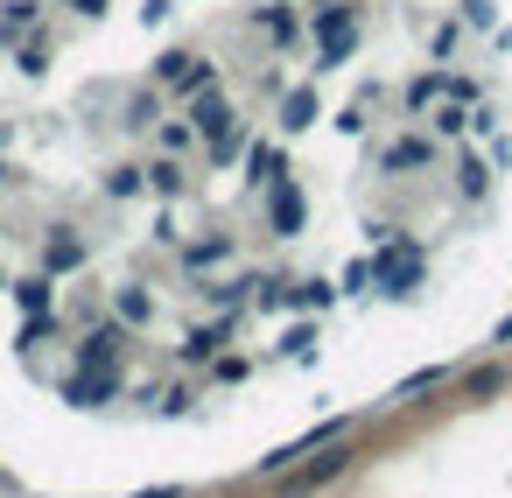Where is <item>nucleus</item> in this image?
<instances>
[{"label": "nucleus", "mask_w": 512, "mask_h": 498, "mask_svg": "<svg viewBox=\"0 0 512 498\" xmlns=\"http://www.w3.org/2000/svg\"><path fill=\"white\" fill-rule=\"evenodd\" d=\"M358 456H365V442H358V428H351V435H337V442L309 449L295 470H281V477H274V498H323L337 477H351V470H358Z\"/></svg>", "instance_id": "obj_1"}, {"label": "nucleus", "mask_w": 512, "mask_h": 498, "mask_svg": "<svg viewBox=\"0 0 512 498\" xmlns=\"http://www.w3.org/2000/svg\"><path fill=\"white\" fill-rule=\"evenodd\" d=\"M302 22H309V36H316V78L344 71L351 50H358V8H351V0H309Z\"/></svg>", "instance_id": "obj_2"}, {"label": "nucleus", "mask_w": 512, "mask_h": 498, "mask_svg": "<svg viewBox=\"0 0 512 498\" xmlns=\"http://www.w3.org/2000/svg\"><path fill=\"white\" fill-rule=\"evenodd\" d=\"M421 281H428V253H421V239H400V232H393V239L372 253V288L393 295V302H407Z\"/></svg>", "instance_id": "obj_3"}, {"label": "nucleus", "mask_w": 512, "mask_h": 498, "mask_svg": "<svg viewBox=\"0 0 512 498\" xmlns=\"http://www.w3.org/2000/svg\"><path fill=\"white\" fill-rule=\"evenodd\" d=\"M260 197H267V225H274V239H302V232H309V197H302L295 176H274Z\"/></svg>", "instance_id": "obj_4"}, {"label": "nucleus", "mask_w": 512, "mask_h": 498, "mask_svg": "<svg viewBox=\"0 0 512 498\" xmlns=\"http://www.w3.org/2000/svg\"><path fill=\"white\" fill-rule=\"evenodd\" d=\"M127 351H134V330H127L113 309H106L99 323H85V330H78V365H120Z\"/></svg>", "instance_id": "obj_5"}, {"label": "nucleus", "mask_w": 512, "mask_h": 498, "mask_svg": "<svg viewBox=\"0 0 512 498\" xmlns=\"http://www.w3.org/2000/svg\"><path fill=\"white\" fill-rule=\"evenodd\" d=\"M64 400L71 407H113V400H127V372L120 365H78L64 379Z\"/></svg>", "instance_id": "obj_6"}, {"label": "nucleus", "mask_w": 512, "mask_h": 498, "mask_svg": "<svg viewBox=\"0 0 512 498\" xmlns=\"http://www.w3.org/2000/svg\"><path fill=\"white\" fill-rule=\"evenodd\" d=\"M85 260H92V246H85V232H78V225H50V232H43V246H36V267H43V274H57V281H64V274H78Z\"/></svg>", "instance_id": "obj_7"}, {"label": "nucleus", "mask_w": 512, "mask_h": 498, "mask_svg": "<svg viewBox=\"0 0 512 498\" xmlns=\"http://www.w3.org/2000/svg\"><path fill=\"white\" fill-rule=\"evenodd\" d=\"M442 162V148L428 141V134H393L386 148H379V176H421V169H435Z\"/></svg>", "instance_id": "obj_8"}, {"label": "nucleus", "mask_w": 512, "mask_h": 498, "mask_svg": "<svg viewBox=\"0 0 512 498\" xmlns=\"http://www.w3.org/2000/svg\"><path fill=\"white\" fill-rule=\"evenodd\" d=\"M106 309H113L134 337H148V330H155V316H162V302H155V288H148V281H120V288L106 295Z\"/></svg>", "instance_id": "obj_9"}, {"label": "nucleus", "mask_w": 512, "mask_h": 498, "mask_svg": "<svg viewBox=\"0 0 512 498\" xmlns=\"http://www.w3.org/2000/svg\"><path fill=\"white\" fill-rule=\"evenodd\" d=\"M463 407H484V400H498V393H512V365L505 358H484V365H470V372H456V386H449Z\"/></svg>", "instance_id": "obj_10"}, {"label": "nucleus", "mask_w": 512, "mask_h": 498, "mask_svg": "<svg viewBox=\"0 0 512 498\" xmlns=\"http://www.w3.org/2000/svg\"><path fill=\"white\" fill-rule=\"evenodd\" d=\"M183 120H190L204 141H218V134H232V127H239V106L225 99V85H211V92H197V99L183 106Z\"/></svg>", "instance_id": "obj_11"}, {"label": "nucleus", "mask_w": 512, "mask_h": 498, "mask_svg": "<svg viewBox=\"0 0 512 498\" xmlns=\"http://www.w3.org/2000/svg\"><path fill=\"white\" fill-rule=\"evenodd\" d=\"M253 29L274 43V50H288V43H302V8H295V0H267V8H253Z\"/></svg>", "instance_id": "obj_12"}, {"label": "nucleus", "mask_w": 512, "mask_h": 498, "mask_svg": "<svg viewBox=\"0 0 512 498\" xmlns=\"http://www.w3.org/2000/svg\"><path fill=\"white\" fill-rule=\"evenodd\" d=\"M232 330H239L232 316H218V323H204V330H190V337H183V351H176V365H218V351L232 344Z\"/></svg>", "instance_id": "obj_13"}, {"label": "nucleus", "mask_w": 512, "mask_h": 498, "mask_svg": "<svg viewBox=\"0 0 512 498\" xmlns=\"http://www.w3.org/2000/svg\"><path fill=\"white\" fill-rule=\"evenodd\" d=\"M316 120H323L316 85H281V134H309Z\"/></svg>", "instance_id": "obj_14"}, {"label": "nucleus", "mask_w": 512, "mask_h": 498, "mask_svg": "<svg viewBox=\"0 0 512 498\" xmlns=\"http://www.w3.org/2000/svg\"><path fill=\"white\" fill-rule=\"evenodd\" d=\"M148 197H162V204L190 197V169H183V155H162V148H155V162H148Z\"/></svg>", "instance_id": "obj_15"}, {"label": "nucleus", "mask_w": 512, "mask_h": 498, "mask_svg": "<svg viewBox=\"0 0 512 498\" xmlns=\"http://www.w3.org/2000/svg\"><path fill=\"white\" fill-rule=\"evenodd\" d=\"M99 197H106V204H134V197H148V162H113V169L99 176Z\"/></svg>", "instance_id": "obj_16"}, {"label": "nucleus", "mask_w": 512, "mask_h": 498, "mask_svg": "<svg viewBox=\"0 0 512 498\" xmlns=\"http://www.w3.org/2000/svg\"><path fill=\"white\" fill-rule=\"evenodd\" d=\"M232 253H239V239H232V232H211V239H190V246H183V274L197 281V274H211V267H225Z\"/></svg>", "instance_id": "obj_17"}, {"label": "nucleus", "mask_w": 512, "mask_h": 498, "mask_svg": "<svg viewBox=\"0 0 512 498\" xmlns=\"http://www.w3.org/2000/svg\"><path fill=\"white\" fill-rule=\"evenodd\" d=\"M449 386H456V372H449V365H421V372H407V379L393 386V400H400V407H421L428 393H449Z\"/></svg>", "instance_id": "obj_18"}, {"label": "nucleus", "mask_w": 512, "mask_h": 498, "mask_svg": "<svg viewBox=\"0 0 512 498\" xmlns=\"http://www.w3.org/2000/svg\"><path fill=\"white\" fill-rule=\"evenodd\" d=\"M162 99H169L162 85L134 92V99H127V113H120V134H155V127H162Z\"/></svg>", "instance_id": "obj_19"}, {"label": "nucleus", "mask_w": 512, "mask_h": 498, "mask_svg": "<svg viewBox=\"0 0 512 498\" xmlns=\"http://www.w3.org/2000/svg\"><path fill=\"white\" fill-rule=\"evenodd\" d=\"M274 176H288V155L274 141H246V190H267Z\"/></svg>", "instance_id": "obj_20"}, {"label": "nucleus", "mask_w": 512, "mask_h": 498, "mask_svg": "<svg viewBox=\"0 0 512 498\" xmlns=\"http://www.w3.org/2000/svg\"><path fill=\"white\" fill-rule=\"evenodd\" d=\"M43 29V8L36 0H8V8H0V50H15L22 36H36Z\"/></svg>", "instance_id": "obj_21"}, {"label": "nucleus", "mask_w": 512, "mask_h": 498, "mask_svg": "<svg viewBox=\"0 0 512 498\" xmlns=\"http://www.w3.org/2000/svg\"><path fill=\"white\" fill-rule=\"evenodd\" d=\"M8 295H15L29 316H50V309H57V274H43V267H36V274H22Z\"/></svg>", "instance_id": "obj_22"}, {"label": "nucleus", "mask_w": 512, "mask_h": 498, "mask_svg": "<svg viewBox=\"0 0 512 498\" xmlns=\"http://www.w3.org/2000/svg\"><path fill=\"white\" fill-rule=\"evenodd\" d=\"M211 85H218V64H211V57L197 50V57L183 64V78L169 85V99H176V106H190V99H197V92H211Z\"/></svg>", "instance_id": "obj_23"}, {"label": "nucleus", "mask_w": 512, "mask_h": 498, "mask_svg": "<svg viewBox=\"0 0 512 498\" xmlns=\"http://www.w3.org/2000/svg\"><path fill=\"white\" fill-rule=\"evenodd\" d=\"M435 99H442V64H428V71L400 92V113H407V120H428V106H435Z\"/></svg>", "instance_id": "obj_24"}, {"label": "nucleus", "mask_w": 512, "mask_h": 498, "mask_svg": "<svg viewBox=\"0 0 512 498\" xmlns=\"http://www.w3.org/2000/svg\"><path fill=\"white\" fill-rule=\"evenodd\" d=\"M50 57H57V43H50L43 29L15 43V71H22V78H43V71H50Z\"/></svg>", "instance_id": "obj_25"}, {"label": "nucleus", "mask_w": 512, "mask_h": 498, "mask_svg": "<svg viewBox=\"0 0 512 498\" xmlns=\"http://www.w3.org/2000/svg\"><path fill=\"white\" fill-rule=\"evenodd\" d=\"M155 148H162V155H197L204 134H197L190 120H162V127H155Z\"/></svg>", "instance_id": "obj_26"}, {"label": "nucleus", "mask_w": 512, "mask_h": 498, "mask_svg": "<svg viewBox=\"0 0 512 498\" xmlns=\"http://www.w3.org/2000/svg\"><path fill=\"white\" fill-rule=\"evenodd\" d=\"M246 141H253V134H246V120H239L232 134L204 141V162H211V169H232V162H246Z\"/></svg>", "instance_id": "obj_27"}, {"label": "nucleus", "mask_w": 512, "mask_h": 498, "mask_svg": "<svg viewBox=\"0 0 512 498\" xmlns=\"http://www.w3.org/2000/svg\"><path fill=\"white\" fill-rule=\"evenodd\" d=\"M484 190H491V169H484L477 155H456V197H470V204H477Z\"/></svg>", "instance_id": "obj_28"}, {"label": "nucleus", "mask_w": 512, "mask_h": 498, "mask_svg": "<svg viewBox=\"0 0 512 498\" xmlns=\"http://www.w3.org/2000/svg\"><path fill=\"white\" fill-rule=\"evenodd\" d=\"M141 400H155V407H162V414H190V407H197V393H190V386H183V379H176V386H148V393H141Z\"/></svg>", "instance_id": "obj_29"}, {"label": "nucleus", "mask_w": 512, "mask_h": 498, "mask_svg": "<svg viewBox=\"0 0 512 498\" xmlns=\"http://www.w3.org/2000/svg\"><path fill=\"white\" fill-rule=\"evenodd\" d=\"M190 57H197V50H162V57H155V71H148V85H162V92H169V85L183 78V64H190Z\"/></svg>", "instance_id": "obj_30"}, {"label": "nucleus", "mask_w": 512, "mask_h": 498, "mask_svg": "<svg viewBox=\"0 0 512 498\" xmlns=\"http://www.w3.org/2000/svg\"><path fill=\"white\" fill-rule=\"evenodd\" d=\"M428 127H435V134H463V127H470V113H463L456 99H435V106H428Z\"/></svg>", "instance_id": "obj_31"}, {"label": "nucleus", "mask_w": 512, "mask_h": 498, "mask_svg": "<svg viewBox=\"0 0 512 498\" xmlns=\"http://www.w3.org/2000/svg\"><path fill=\"white\" fill-rule=\"evenodd\" d=\"M330 302H337V288H330L323 274H316V281H295V309H330Z\"/></svg>", "instance_id": "obj_32"}, {"label": "nucleus", "mask_w": 512, "mask_h": 498, "mask_svg": "<svg viewBox=\"0 0 512 498\" xmlns=\"http://www.w3.org/2000/svg\"><path fill=\"white\" fill-rule=\"evenodd\" d=\"M316 351V323H295L288 337H281V358H309Z\"/></svg>", "instance_id": "obj_33"}, {"label": "nucleus", "mask_w": 512, "mask_h": 498, "mask_svg": "<svg viewBox=\"0 0 512 498\" xmlns=\"http://www.w3.org/2000/svg\"><path fill=\"white\" fill-rule=\"evenodd\" d=\"M428 57H435V64H449V57H456V22H442V29L428 36Z\"/></svg>", "instance_id": "obj_34"}, {"label": "nucleus", "mask_w": 512, "mask_h": 498, "mask_svg": "<svg viewBox=\"0 0 512 498\" xmlns=\"http://www.w3.org/2000/svg\"><path fill=\"white\" fill-rule=\"evenodd\" d=\"M365 281H372V260H351L344 267V295H365Z\"/></svg>", "instance_id": "obj_35"}, {"label": "nucleus", "mask_w": 512, "mask_h": 498, "mask_svg": "<svg viewBox=\"0 0 512 498\" xmlns=\"http://www.w3.org/2000/svg\"><path fill=\"white\" fill-rule=\"evenodd\" d=\"M470 134H477V141H491V134H498V113H491V106H477V113H470Z\"/></svg>", "instance_id": "obj_36"}, {"label": "nucleus", "mask_w": 512, "mask_h": 498, "mask_svg": "<svg viewBox=\"0 0 512 498\" xmlns=\"http://www.w3.org/2000/svg\"><path fill=\"white\" fill-rule=\"evenodd\" d=\"M211 379H225V386H232V379H246V358H225V351H218V365H211Z\"/></svg>", "instance_id": "obj_37"}, {"label": "nucleus", "mask_w": 512, "mask_h": 498, "mask_svg": "<svg viewBox=\"0 0 512 498\" xmlns=\"http://www.w3.org/2000/svg\"><path fill=\"white\" fill-rule=\"evenodd\" d=\"M155 246H183V232H176V218H169V211L155 218Z\"/></svg>", "instance_id": "obj_38"}, {"label": "nucleus", "mask_w": 512, "mask_h": 498, "mask_svg": "<svg viewBox=\"0 0 512 498\" xmlns=\"http://www.w3.org/2000/svg\"><path fill=\"white\" fill-rule=\"evenodd\" d=\"M106 8L113 0H71V15H85V22H106Z\"/></svg>", "instance_id": "obj_39"}, {"label": "nucleus", "mask_w": 512, "mask_h": 498, "mask_svg": "<svg viewBox=\"0 0 512 498\" xmlns=\"http://www.w3.org/2000/svg\"><path fill=\"white\" fill-rule=\"evenodd\" d=\"M8 183H15V176H8V162H0V190H8Z\"/></svg>", "instance_id": "obj_40"}, {"label": "nucleus", "mask_w": 512, "mask_h": 498, "mask_svg": "<svg viewBox=\"0 0 512 498\" xmlns=\"http://www.w3.org/2000/svg\"><path fill=\"white\" fill-rule=\"evenodd\" d=\"M0 491H15V477H8V470H0Z\"/></svg>", "instance_id": "obj_41"}, {"label": "nucleus", "mask_w": 512, "mask_h": 498, "mask_svg": "<svg viewBox=\"0 0 512 498\" xmlns=\"http://www.w3.org/2000/svg\"><path fill=\"white\" fill-rule=\"evenodd\" d=\"M8 134H15V127H0V148H8Z\"/></svg>", "instance_id": "obj_42"}, {"label": "nucleus", "mask_w": 512, "mask_h": 498, "mask_svg": "<svg viewBox=\"0 0 512 498\" xmlns=\"http://www.w3.org/2000/svg\"><path fill=\"white\" fill-rule=\"evenodd\" d=\"M57 8H71V0H57Z\"/></svg>", "instance_id": "obj_43"}]
</instances>
